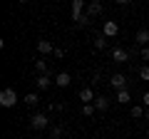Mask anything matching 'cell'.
Segmentation results:
<instances>
[{"label": "cell", "instance_id": "obj_1", "mask_svg": "<svg viewBox=\"0 0 149 139\" xmlns=\"http://www.w3.org/2000/svg\"><path fill=\"white\" fill-rule=\"evenodd\" d=\"M17 99H20V97H17V92L13 90V87H5V90L0 92V104H3L5 109L15 107V104H17Z\"/></svg>", "mask_w": 149, "mask_h": 139}, {"label": "cell", "instance_id": "obj_2", "mask_svg": "<svg viewBox=\"0 0 149 139\" xmlns=\"http://www.w3.org/2000/svg\"><path fill=\"white\" fill-rule=\"evenodd\" d=\"M50 124V119H47V114H42V112H35L30 117V127L32 129H45Z\"/></svg>", "mask_w": 149, "mask_h": 139}, {"label": "cell", "instance_id": "obj_3", "mask_svg": "<svg viewBox=\"0 0 149 139\" xmlns=\"http://www.w3.org/2000/svg\"><path fill=\"white\" fill-rule=\"evenodd\" d=\"M109 85L114 87V90H127V75H122V72H114L112 75V80H109Z\"/></svg>", "mask_w": 149, "mask_h": 139}, {"label": "cell", "instance_id": "obj_4", "mask_svg": "<svg viewBox=\"0 0 149 139\" xmlns=\"http://www.w3.org/2000/svg\"><path fill=\"white\" fill-rule=\"evenodd\" d=\"M85 13H87L90 17L102 15V3H100V0H90V3H87V8H85Z\"/></svg>", "mask_w": 149, "mask_h": 139}, {"label": "cell", "instance_id": "obj_5", "mask_svg": "<svg viewBox=\"0 0 149 139\" xmlns=\"http://www.w3.org/2000/svg\"><path fill=\"white\" fill-rule=\"evenodd\" d=\"M109 57L114 60V62H127V60H129V52H127L124 47H112Z\"/></svg>", "mask_w": 149, "mask_h": 139}, {"label": "cell", "instance_id": "obj_6", "mask_svg": "<svg viewBox=\"0 0 149 139\" xmlns=\"http://www.w3.org/2000/svg\"><path fill=\"white\" fill-rule=\"evenodd\" d=\"M102 32H104V38H114V35L119 32V25L114 20H107L104 25H102Z\"/></svg>", "mask_w": 149, "mask_h": 139}, {"label": "cell", "instance_id": "obj_7", "mask_svg": "<svg viewBox=\"0 0 149 139\" xmlns=\"http://www.w3.org/2000/svg\"><path fill=\"white\" fill-rule=\"evenodd\" d=\"M37 52H40V55H52L55 52V45L52 42H50V40H37Z\"/></svg>", "mask_w": 149, "mask_h": 139}, {"label": "cell", "instance_id": "obj_8", "mask_svg": "<svg viewBox=\"0 0 149 139\" xmlns=\"http://www.w3.org/2000/svg\"><path fill=\"white\" fill-rule=\"evenodd\" d=\"M97 97H95V90L92 87H85V90H80V102L82 104H92Z\"/></svg>", "mask_w": 149, "mask_h": 139}, {"label": "cell", "instance_id": "obj_9", "mask_svg": "<svg viewBox=\"0 0 149 139\" xmlns=\"http://www.w3.org/2000/svg\"><path fill=\"white\" fill-rule=\"evenodd\" d=\"M35 85H37V90H50V85H52V72L50 75H37Z\"/></svg>", "mask_w": 149, "mask_h": 139}, {"label": "cell", "instance_id": "obj_10", "mask_svg": "<svg viewBox=\"0 0 149 139\" xmlns=\"http://www.w3.org/2000/svg\"><path fill=\"white\" fill-rule=\"evenodd\" d=\"M55 85H57V87H70V85H72L70 72H57V75H55Z\"/></svg>", "mask_w": 149, "mask_h": 139}, {"label": "cell", "instance_id": "obj_11", "mask_svg": "<svg viewBox=\"0 0 149 139\" xmlns=\"http://www.w3.org/2000/svg\"><path fill=\"white\" fill-rule=\"evenodd\" d=\"M95 107H97V112H107V109H109V97H104V95H97V99H95Z\"/></svg>", "mask_w": 149, "mask_h": 139}, {"label": "cell", "instance_id": "obj_12", "mask_svg": "<svg viewBox=\"0 0 149 139\" xmlns=\"http://www.w3.org/2000/svg\"><path fill=\"white\" fill-rule=\"evenodd\" d=\"M134 42L142 45V47H147V42H149V30H147V27H142V30L134 35Z\"/></svg>", "mask_w": 149, "mask_h": 139}, {"label": "cell", "instance_id": "obj_13", "mask_svg": "<svg viewBox=\"0 0 149 139\" xmlns=\"http://www.w3.org/2000/svg\"><path fill=\"white\" fill-rule=\"evenodd\" d=\"M22 102H25L27 107H37V102H40V97H37V92H27V95L22 97Z\"/></svg>", "mask_w": 149, "mask_h": 139}, {"label": "cell", "instance_id": "obj_14", "mask_svg": "<svg viewBox=\"0 0 149 139\" xmlns=\"http://www.w3.org/2000/svg\"><path fill=\"white\" fill-rule=\"evenodd\" d=\"M114 99H117L119 104H129V102H132V95H129V90H119Z\"/></svg>", "mask_w": 149, "mask_h": 139}, {"label": "cell", "instance_id": "obj_15", "mask_svg": "<svg viewBox=\"0 0 149 139\" xmlns=\"http://www.w3.org/2000/svg\"><path fill=\"white\" fill-rule=\"evenodd\" d=\"M35 70H37V75H50V70H47V62H45L42 57H37V60H35Z\"/></svg>", "mask_w": 149, "mask_h": 139}, {"label": "cell", "instance_id": "obj_16", "mask_svg": "<svg viewBox=\"0 0 149 139\" xmlns=\"http://www.w3.org/2000/svg\"><path fill=\"white\" fill-rule=\"evenodd\" d=\"M104 47H107V38H104V32L95 35V50H104Z\"/></svg>", "mask_w": 149, "mask_h": 139}, {"label": "cell", "instance_id": "obj_17", "mask_svg": "<svg viewBox=\"0 0 149 139\" xmlns=\"http://www.w3.org/2000/svg\"><path fill=\"white\" fill-rule=\"evenodd\" d=\"M144 112H147V109H144V104H134V107L129 109V114H132L134 119H139V117H144Z\"/></svg>", "mask_w": 149, "mask_h": 139}, {"label": "cell", "instance_id": "obj_18", "mask_svg": "<svg viewBox=\"0 0 149 139\" xmlns=\"http://www.w3.org/2000/svg\"><path fill=\"white\" fill-rule=\"evenodd\" d=\"M97 112V107H95V102H92V104H82V114H85V117H92V114Z\"/></svg>", "mask_w": 149, "mask_h": 139}, {"label": "cell", "instance_id": "obj_19", "mask_svg": "<svg viewBox=\"0 0 149 139\" xmlns=\"http://www.w3.org/2000/svg\"><path fill=\"white\" fill-rule=\"evenodd\" d=\"M62 137V127H57V124H55L52 129H50V139H60Z\"/></svg>", "mask_w": 149, "mask_h": 139}, {"label": "cell", "instance_id": "obj_20", "mask_svg": "<svg viewBox=\"0 0 149 139\" xmlns=\"http://www.w3.org/2000/svg\"><path fill=\"white\" fill-rule=\"evenodd\" d=\"M139 77L149 82V65H144V67H139Z\"/></svg>", "mask_w": 149, "mask_h": 139}, {"label": "cell", "instance_id": "obj_21", "mask_svg": "<svg viewBox=\"0 0 149 139\" xmlns=\"http://www.w3.org/2000/svg\"><path fill=\"white\" fill-rule=\"evenodd\" d=\"M90 20H92V17L87 15V13H85V15H82L80 20H77V27H85V25H90Z\"/></svg>", "mask_w": 149, "mask_h": 139}, {"label": "cell", "instance_id": "obj_22", "mask_svg": "<svg viewBox=\"0 0 149 139\" xmlns=\"http://www.w3.org/2000/svg\"><path fill=\"white\" fill-rule=\"evenodd\" d=\"M52 55H55L57 60H62V57H65V47H55V52H52Z\"/></svg>", "mask_w": 149, "mask_h": 139}, {"label": "cell", "instance_id": "obj_23", "mask_svg": "<svg viewBox=\"0 0 149 139\" xmlns=\"http://www.w3.org/2000/svg\"><path fill=\"white\" fill-rule=\"evenodd\" d=\"M50 109H55V112H62V109H65V104H62V102H57V104L52 102V104H50Z\"/></svg>", "mask_w": 149, "mask_h": 139}, {"label": "cell", "instance_id": "obj_24", "mask_svg": "<svg viewBox=\"0 0 149 139\" xmlns=\"http://www.w3.org/2000/svg\"><path fill=\"white\" fill-rule=\"evenodd\" d=\"M142 104L149 109V92H144V95H142Z\"/></svg>", "mask_w": 149, "mask_h": 139}, {"label": "cell", "instance_id": "obj_25", "mask_svg": "<svg viewBox=\"0 0 149 139\" xmlns=\"http://www.w3.org/2000/svg\"><path fill=\"white\" fill-rule=\"evenodd\" d=\"M142 57H144V60H149V47H142Z\"/></svg>", "mask_w": 149, "mask_h": 139}, {"label": "cell", "instance_id": "obj_26", "mask_svg": "<svg viewBox=\"0 0 149 139\" xmlns=\"http://www.w3.org/2000/svg\"><path fill=\"white\" fill-rule=\"evenodd\" d=\"M114 3H119V5H129L132 0H114Z\"/></svg>", "mask_w": 149, "mask_h": 139}, {"label": "cell", "instance_id": "obj_27", "mask_svg": "<svg viewBox=\"0 0 149 139\" xmlns=\"http://www.w3.org/2000/svg\"><path fill=\"white\" fill-rule=\"evenodd\" d=\"M144 119H147V122H149V109H147V112H144Z\"/></svg>", "mask_w": 149, "mask_h": 139}, {"label": "cell", "instance_id": "obj_28", "mask_svg": "<svg viewBox=\"0 0 149 139\" xmlns=\"http://www.w3.org/2000/svg\"><path fill=\"white\" fill-rule=\"evenodd\" d=\"M17 3H20V5H25V3H27V0H17Z\"/></svg>", "mask_w": 149, "mask_h": 139}, {"label": "cell", "instance_id": "obj_29", "mask_svg": "<svg viewBox=\"0 0 149 139\" xmlns=\"http://www.w3.org/2000/svg\"><path fill=\"white\" fill-rule=\"evenodd\" d=\"M82 139H90V137H82Z\"/></svg>", "mask_w": 149, "mask_h": 139}]
</instances>
